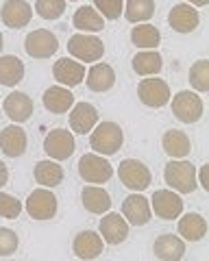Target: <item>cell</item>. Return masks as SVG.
I'll return each mask as SVG.
<instances>
[{"label":"cell","instance_id":"6da1fadb","mask_svg":"<svg viewBox=\"0 0 209 261\" xmlns=\"http://www.w3.org/2000/svg\"><path fill=\"white\" fill-rule=\"evenodd\" d=\"M124 144V133L120 124L116 122H100L92 128L90 135V146L96 154H102V157H111L116 154Z\"/></svg>","mask_w":209,"mask_h":261},{"label":"cell","instance_id":"7a4b0ae2","mask_svg":"<svg viewBox=\"0 0 209 261\" xmlns=\"http://www.w3.org/2000/svg\"><path fill=\"white\" fill-rule=\"evenodd\" d=\"M164 181L172 187L176 194H192L198 187L196 183V168L186 159H172L164 168Z\"/></svg>","mask_w":209,"mask_h":261},{"label":"cell","instance_id":"3957f363","mask_svg":"<svg viewBox=\"0 0 209 261\" xmlns=\"http://www.w3.org/2000/svg\"><path fill=\"white\" fill-rule=\"evenodd\" d=\"M170 107L176 120H181L183 124H194L203 118V111H205V105H203V98H200L196 92L192 89H183V92H176L174 98L170 100Z\"/></svg>","mask_w":209,"mask_h":261},{"label":"cell","instance_id":"277c9868","mask_svg":"<svg viewBox=\"0 0 209 261\" xmlns=\"http://www.w3.org/2000/svg\"><path fill=\"white\" fill-rule=\"evenodd\" d=\"M68 53H70V57H74V59H79L81 63H96L102 59L104 44H102V39L94 37V35L76 33L68 42Z\"/></svg>","mask_w":209,"mask_h":261},{"label":"cell","instance_id":"5b68a950","mask_svg":"<svg viewBox=\"0 0 209 261\" xmlns=\"http://www.w3.org/2000/svg\"><path fill=\"white\" fill-rule=\"evenodd\" d=\"M120 183L128 187L131 192H144L148 190L152 183V174L146 163H142L140 159H124L118 168Z\"/></svg>","mask_w":209,"mask_h":261},{"label":"cell","instance_id":"8992f818","mask_svg":"<svg viewBox=\"0 0 209 261\" xmlns=\"http://www.w3.org/2000/svg\"><path fill=\"white\" fill-rule=\"evenodd\" d=\"M79 174L85 183H94V185H102L107 183L111 176H114V166L102 157V154H83L79 159Z\"/></svg>","mask_w":209,"mask_h":261},{"label":"cell","instance_id":"52a82bcc","mask_svg":"<svg viewBox=\"0 0 209 261\" xmlns=\"http://www.w3.org/2000/svg\"><path fill=\"white\" fill-rule=\"evenodd\" d=\"M24 50L33 59H50L59 50V39L53 31H46V29L31 31L27 39H24Z\"/></svg>","mask_w":209,"mask_h":261},{"label":"cell","instance_id":"ba28073f","mask_svg":"<svg viewBox=\"0 0 209 261\" xmlns=\"http://www.w3.org/2000/svg\"><path fill=\"white\" fill-rule=\"evenodd\" d=\"M76 142L72 130L68 128H53L50 133L44 137V150L53 161H66L74 154Z\"/></svg>","mask_w":209,"mask_h":261},{"label":"cell","instance_id":"9c48e42d","mask_svg":"<svg viewBox=\"0 0 209 261\" xmlns=\"http://www.w3.org/2000/svg\"><path fill=\"white\" fill-rule=\"evenodd\" d=\"M24 207H27V214L33 220H53L57 216V196L48 187H39V190L29 194Z\"/></svg>","mask_w":209,"mask_h":261},{"label":"cell","instance_id":"30bf717a","mask_svg":"<svg viewBox=\"0 0 209 261\" xmlns=\"http://www.w3.org/2000/svg\"><path fill=\"white\" fill-rule=\"evenodd\" d=\"M138 96L140 100L146 105V107H152V109H159V107H166L170 102V85L166 83L164 79H142L140 85H138Z\"/></svg>","mask_w":209,"mask_h":261},{"label":"cell","instance_id":"8fae6325","mask_svg":"<svg viewBox=\"0 0 209 261\" xmlns=\"http://www.w3.org/2000/svg\"><path fill=\"white\" fill-rule=\"evenodd\" d=\"M150 211L162 220H174L183 214V198L172 190H157L150 198Z\"/></svg>","mask_w":209,"mask_h":261},{"label":"cell","instance_id":"7c38bea8","mask_svg":"<svg viewBox=\"0 0 209 261\" xmlns=\"http://www.w3.org/2000/svg\"><path fill=\"white\" fill-rule=\"evenodd\" d=\"M85 72H87L85 63L74 61V59H70V57H63V59L55 61V65H53L55 81H57L61 87H68V89L81 85L85 81Z\"/></svg>","mask_w":209,"mask_h":261},{"label":"cell","instance_id":"4fadbf2b","mask_svg":"<svg viewBox=\"0 0 209 261\" xmlns=\"http://www.w3.org/2000/svg\"><path fill=\"white\" fill-rule=\"evenodd\" d=\"M29 146V137L27 130L20 124H9L0 130V150H3L9 159H18L27 152Z\"/></svg>","mask_w":209,"mask_h":261},{"label":"cell","instance_id":"5bb4252c","mask_svg":"<svg viewBox=\"0 0 209 261\" xmlns=\"http://www.w3.org/2000/svg\"><path fill=\"white\" fill-rule=\"evenodd\" d=\"M104 218L98 224V235L102 238L104 244H111V246H118L128 238V222L122 218V214H102Z\"/></svg>","mask_w":209,"mask_h":261},{"label":"cell","instance_id":"9a60e30c","mask_svg":"<svg viewBox=\"0 0 209 261\" xmlns=\"http://www.w3.org/2000/svg\"><path fill=\"white\" fill-rule=\"evenodd\" d=\"M122 216L128 224L133 226H144L150 222V202L146 196H142L140 192H135L131 196H126L122 200Z\"/></svg>","mask_w":209,"mask_h":261},{"label":"cell","instance_id":"2e32d148","mask_svg":"<svg viewBox=\"0 0 209 261\" xmlns=\"http://www.w3.org/2000/svg\"><path fill=\"white\" fill-rule=\"evenodd\" d=\"M3 24L9 29H24L33 18V7L27 0H7L0 9Z\"/></svg>","mask_w":209,"mask_h":261},{"label":"cell","instance_id":"e0dca14e","mask_svg":"<svg viewBox=\"0 0 209 261\" xmlns=\"http://www.w3.org/2000/svg\"><path fill=\"white\" fill-rule=\"evenodd\" d=\"M98 124V111L90 102H76L70 109V128L72 133L87 135L92 133V128Z\"/></svg>","mask_w":209,"mask_h":261},{"label":"cell","instance_id":"ac0fdd59","mask_svg":"<svg viewBox=\"0 0 209 261\" xmlns=\"http://www.w3.org/2000/svg\"><path fill=\"white\" fill-rule=\"evenodd\" d=\"M3 111L7 113V118H9L13 124H22V122H27L33 116V100L24 92H11L5 98Z\"/></svg>","mask_w":209,"mask_h":261},{"label":"cell","instance_id":"d6986e66","mask_svg":"<svg viewBox=\"0 0 209 261\" xmlns=\"http://www.w3.org/2000/svg\"><path fill=\"white\" fill-rule=\"evenodd\" d=\"M168 24L176 33H192L200 24V13L192 5H174L168 13Z\"/></svg>","mask_w":209,"mask_h":261},{"label":"cell","instance_id":"ffe728a7","mask_svg":"<svg viewBox=\"0 0 209 261\" xmlns=\"http://www.w3.org/2000/svg\"><path fill=\"white\" fill-rule=\"evenodd\" d=\"M102 248H104V242L98 233L94 231H81L72 242V250H74V255L83 261H92L96 257L102 255Z\"/></svg>","mask_w":209,"mask_h":261},{"label":"cell","instance_id":"44dd1931","mask_svg":"<svg viewBox=\"0 0 209 261\" xmlns=\"http://www.w3.org/2000/svg\"><path fill=\"white\" fill-rule=\"evenodd\" d=\"M152 250L162 261H181L186 255V242L174 233H164L155 240Z\"/></svg>","mask_w":209,"mask_h":261},{"label":"cell","instance_id":"7402d4cb","mask_svg":"<svg viewBox=\"0 0 209 261\" xmlns=\"http://www.w3.org/2000/svg\"><path fill=\"white\" fill-rule=\"evenodd\" d=\"M85 81H87V87L92 89V92H109L111 87L116 85V72L111 68L109 63H100L96 61L90 70L85 72Z\"/></svg>","mask_w":209,"mask_h":261},{"label":"cell","instance_id":"603a6c76","mask_svg":"<svg viewBox=\"0 0 209 261\" xmlns=\"http://www.w3.org/2000/svg\"><path fill=\"white\" fill-rule=\"evenodd\" d=\"M81 200H83V207L96 216H102L111 209V196L100 185H85L81 192Z\"/></svg>","mask_w":209,"mask_h":261},{"label":"cell","instance_id":"cb8c5ba5","mask_svg":"<svg viewBox=\"0 0 209 261\" xmlns=\"http://www.w3.org/2000/svg\"><path fill=\"white\" fill-rule=\"evenodd\" d=\"M162 148L168 157L186 159L192 150V142H190L188 133H183L179 128H170V130H166L164 137H162Z\"/></svg>","mask_w":209,"mask_h":261},{"label":"cell","instance_id":"d4e9b609","mask_svg":"<svg viewBox=\"0 0 209 261\" xmlns=\"http://www.w3.org/2000/svg\"><path fill=\"white\" fill-rule=\"evenodd\" d=\"M42 102H44L46 111H50V113H68L72 109V105H74V94H72L68 87L55 85L44 92Z\"/></svg>","mask_w":209,"mask_h":261},{"label":"cell","instance_id":"484cf974","mask_svg":"<svg viewBox=\"0 0 209 261\" xmlns=\"http://www.w3.org/2000/svg\"><path fill=\"white\" fill-rule=\"evenodd\" d=\"M131 65L138 76H157L164 68V59L157 50H140L133 57Z\"/></svg>","mask_w":209,"mask_h":261},{"label":"cell","instance_id":"4316f807","mask_svg":"<svg viewBox=\"0 0 209 261\" xmlns=\"http://www.w3.org/2000/svg\"><path fill=\"white\" fill-rule=\"evenodd\" d=\"M179 235L188 242H200L207 235V220L200 214L190 211L179 220Z\"/></svg>","mask_w":209,"mask_h":261},{"label":"cell","instance_id":"83f0119b","mask_svg":"<svg viewBox=\"0 0 209 261\" xmlns=\"http://www.w3.org/2000/svg\"><path fill=\"white\" fill-rule=\"evenodd\" d=\"M33 176H35V181L42 187H57V185L63 183V168L59 166L57 161L44 159V161L35 163Z\"/></svg>","mask_w":209,"mask_h":261},{"label":"cell","instance_id":"f1b7e54d","mask_svg":"<svg viewBox=\"0 0 209 261\" xmlns=\"http://www.w3.org/2000/svg\"><path fill=\"white\" fill-rule=\"evenodd\" d=\"M24 79V63L15 55H3L0 57V85L15 87Z\"/></svg>","mask_w":209,"mask_h":261},{"label":"cell","instance_id":"f546056e","mask_svg":"<svg viewBox=\"0 0 209 261\" xmlns=\"http://www.w3.org/2000/svg\"><path fill=\"white\" fill-rule=\"evenodd\" d=\"M74 29H79L81 33H98L104 29V20L102 15L94 9V7H79L74 18H72Z\"/></svg>","mask_w":209,"mask_h":261},{"label":"cell","instance_id":"4dcf8cb0","mask_svg":"<svg viewBox=\"0 0 209 261\" xmlns=\"http://www.w3.org/2000/svg\"><path fill=\"white\" fill-rule=\"evenodd\" d=\"M131 42L140 50H155L159 42H162V33L152 24H140V27H133L131 31Z\"/></svg>","mask_w":209,"mask_h":261},{"label":"cell","instance_id":"1f68e13d","mask_svg":"<svg viewBox=\"0 0 209 261\" xmlns=\"http://www.w3.org/2000/svg\"><path fill=\"white\" fill-rule=\"evenodd\" d=\"M155 15V0H126L124 5V18L131 24L146 22Z\"/></svg>","mask_w":209,"mask_h":261},{"label":"cell","instance_id":"d6a6232c","mask_svg":"<svg viewBox=\"0 0 209 261\" xmlns=\"http://www.w3.org/2000/svg\"><path fill=\"white\" fill-rule=\"evenodd\" d=\"M190 83L200 94L209 92V61L207 59H198L190 68Z\"/></svg>","mask_w":209,"mask_h":261},{"label":"cell","instance_id":"836d02e7","mask_svg":"<svg viewBox=\"0 0 209 261\" xmlns=\"http://www.w3.org/2000/svg\"><path fill=\"white\" fill-rule=\"evenodd\" d=\"M35 11L44 20H59L66 13V0H35Z\"/></svg>","mask_w":209,"mask_h":261},{"label":"cell","instance_id":"e575fe53","mask_svg":"<svg viewBox=\"0 0 209 261\" xmlns=\"http://www.w3.org/2000/svg\"><path fill=\"white\" fill-rule=\"evenodd\" d=\"M94 9L102 15V20H118L124 11L122 0H94Z\"/></svg>","mask_w":209,"mask_h":261},{"label":"cell","instance_id":"d590c367","mask_svg":"<svg viewBox=\"0 0 209 261\" xmlns=\"http://www.w3.org/2000/svg\"><path fill=\"white\" fill-rule=\"evenodd\" d=\"M20 214H22V202L18 198H13L11 194L0 192V218L18 220Z\"/></svg>","mask_w":209,"mask_h":261},{"label":"cell","instance_id":"8d00e7d4","mask_svg":"<svg viewBox=\"0 0 209 261\" xmlns=\"http://www.w3.org/2000/svg\"><path fill=\"white\" fill-rule=\"evenodd\" d=\"M20 246V238L18 233L11 231V228L3 226L0 228V257H11Z\"/></svg>","mask_w":209,"mask_h":261},{"label":"cell","instance_id":"74e56055","mask_svg":"<svg viewBox=\"0 0 209 261\" xmlns=\"http://www.w3.org/2000/svg\"><path fill=\"white\" fill-rule=\"evenodd\" d=\"M196 183H198L200 187H203V190H207V192H209V163H207V166L200 168V172L196 174Z\"/></svg>","mask_w":209,"mask_h":261},{"label":"cell","instance_id":"f35d334b","mask_svg":"<svg viewBox=\"0 0 209 261\" xmlns=\"http://www.w3.org/2000/svg\"><path fill=\"white\" fill-rule=\"evenodd\" d=\"M7 183H9V168L0 161V187H5Z\"/></svg>","mask_w":209,"mask_h":261},{"label":"cell","instance_id":"ab89813d","mask_svg":"<svg viewBox=\"0 0 209 261\" xmlns=\"http://www.w3.org/2000/svg\"><path fill=\"white\" fill-rule=\"evenodd\" d=\"M188 3H190L192 7H205V5L209 3V0H188Z\"/></svg>","mask_w":209,"mask_h":261},{"label":"cell","instance_id":"60d3db41","mask_svg":"<svg viewBox=\"0 0 209 261\" xmlns=\"http://www.w3.org/2000/svg\"><path fill=\"white\" fill-rule=\"evenodd\" d=\"M3 42H5V37H3V33H0V50H3V46H5Z\"/></svg>","mask_w":209,"mask_h":261},{"label":"cell","instance_id":"b9f144b4","mask_svg":"<svg viewBox=\"0 0 209 261\" xmlns=\"http://www.w3.org/2000/svg\"><path fill=\"white\" fill-rule=\"evenodd\" d=\"M70 3H76V0H70Z\"/></svg>","mask_w":209,"mask_h":261}]
</instances>
